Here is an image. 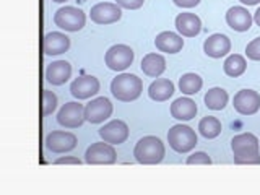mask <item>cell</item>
Masks as SVG:
<instances>
[{"instance_id": "6da1fadb", "label": "cell", "mask_w": 260, "mask_h": 195, "mask_svg": "<svg viewBox=\"0 0 260 195\" xmlns=\"http://www.w3.org/2000/svg\"><path fill=\"white\" fill-rule=\"evenodd\" d=\"M143 91V81L134 73H120L111 81V93L122 103H130L140 98Z\"/></svg>"}, {"instance_id": "7a4b0ae2", "label": "cell", "mask_w": 260, "mask_h": 195, "mask_svg": "<svg viewBox=\"0 0 260 195\" xmlns=\"http://www.w3.org/2000/svg\"><path fill=\"white\" fill-rule=\"evenodd\" d=\"M166 148L158 137H143L137 142L134 148V156L140 165H158L165 159Z\"/></svg>"}, {"instance_id": "3957f363", "label": "cell", "mask_w": 260, "mask_h": 195, "mask_svg": "<svg viewBox=\"0 0 260 195\" xmlns=\"http://www.w3.org/2000/svg\"><path fill=\"white\" fill-rule=\"evenodd\" d=\"M169 146L177 153H189L197 145V134L189 125L177 124L173 125L168 132Z\"/></svg>"}, {"instance_id": "277c9868", "label": "cell", "mask_w": 260, "mask_h": 195, "mask_svg": "<svg viewBox=\"0 0 260 195\" xmlns=\"http://www.w3.org/2000/svg\"><path fill=\"white\" fill-rule=\"evenodd\" d=\"M54 23L63 31H80L86 23V15L77 7H62L54 15Z\"/></svg>"}, {"instance_id": "5b68a950", "label": "cell", "mask_w": 260, "mask_h": 195, "mask_svg": "<svg viewBox=\"0 0 260 195\" xmlns=\"http://www.w3.org/2000/svg\"><path fill=\"white\" fill-rule=\"evenodd\" d=\"M134 51L132 47H128L125 44H116L108 49V52L104 55V62L108 65L109 70L114 72H124L128 69L134 62Z\"/></svg>"}, {"instance_id": "8992f818", "label": "cell", "mask_w": 260, "mask_h": 195, "mask_svg": "<svg viewBox=\"0 0 260 195\" xmlns=\"http://www.w3.org/2000/svg\"><path fill=\"white\" fill-rule=\"evenodd\" d=\"M85 161L88 165H114L117 161V154L111 143L103 140L88 146L85 153Z\"/></svg>"}, {"instance_id": "52a82bcc", "label": "cell", "mask_w": 260, "mask_h": 195, "mask_svg": "<svg viewBox=\"0 0 260 195\" xmlns=\"http://www.w3.org/2000/svg\"><path fill=\"white\" fill-rule=\"evenodd\" d=\"M85 120V106L77 101L65 103L57 114V122L65 128H78Z\"/></svg>"}, {"instance_id": "ba28073f", "label": "cell", "mask_w": 260, "mask_h": 195, "mask_svg": "<svg viewBox=\"0 0 260 195\" xmlns=\"http://www.w3.org/2000/svg\"><path fill=\"white\" fill-rule=\"evenodd\" d=\"M233 104L241 116H252L260 109V94L254 89H241L234 94Z\"/></svg>"}, {"instance_id": "9c48e42d", "label": "cell", "mask_w": 260, "mask_h": 195, "mask_svg": "<svg viewBox=\"0 0 260 195\" xmlns=\"http://www.w3.org/2000/svg\"><path fill=\"white\" fill-rule=\"evenodd\" d=\"M111 114H112V103L104 96L91 100L85 106V117L91 124H101V122L111 117Z\"/></svg>"}, {"instance_id": "30bf717a", "label": "cell", "mask_w": 260, "mask_h": 195, "mask_svg": "<svg viewBox=\"0 0 260 195\" xmlns=\"http://www.w3.org/2000/svg\"><path fill=\"white\" fill-rule=\"evenodd\" d=\"M89 16H91V21H94L96 24H111L120 20L122 10L117 4L100 2L91 7Z\"/></svg>"}, {"instance_id": "8fae6325", "label": "cell", "mask_w": 260, "mask_h": 195, "mask_svg": "<svg viewBox=\"0 0 260 195\" xmlns=\"http://www.w3.org/2000/svg\"><path fill=\"white\" fill-rule=\"evenodd\" d=\"M100 91V80L93 75H80L70 85V93L77 100H88Z\"/></svg>"}, {"instance_id": "7c38bea8", "label": "cell", "mask_w": 260, "mask_h": 195, "mask_svg": "<svg viewBox=\"0 0 260 195\" xmlns=\"http://www.w3.org/2000/svg\"><path fill=\"white\" fill-rule=\"evenodd\" d=\"M46 148L52 153H67L77 146V137L70 132L55 130L46 137Z\"/></svg>"}, {"instance_id": "4fadbf2b", "label": "cell", "mask_w": 260, "mask_h": 195, "mask_svg": "<svg viewBox=\"0 0 260 195\" xmlns=\"http://www.w3.org/2000/svg\"><path fill=\"white\" fill-rule=\"evenodd\" d=\"M100 137L111 145H120L128 138V127L124 120H111L100 128Z\"/></svg>"}, {"instance_id": "5bb4252c", "label": "cell", "mask_w": 260, "mask_h": 195, "mask_svg": "<svg viewBox=\"0 0 260 195\" xmlns=\"http://www.w3.org/2000/svg\"><path fill=\"white\" fill-rule=\"evenodd\" d=\"M231 51V41L226 35L216 32L211 35L205 39L203 43V52H205L211 59H221V57L228 55V52Z\"/></svg>"}, {"instance_id": "9a60e30c", "label": "cell", "mask_w": 260, "mask_h": 195, "mask_svg": "<svg viewBox=\"0 0 260 195\" xmlns=\"http://www.w3.org/2000/svg\"><path fill=\"white\" fill-rule=\"evenodd\" d=\"M70 47V38L59 31H51L44 36L43 51L46 55H60Z\"/></svg>"}, {"instance_id": "2e32d148", "label": "cell", "mask_w": 260, "mask_h": 195, "mask_svg": "<svg viewBox=\"0 0 260 195\" xmlns=\"http://www.w3.org/2000/svg\"><path fill=\"white\" fill-rule=\"evenodd\" d=\"M252 21H254V18H252L247 8L244 7H231L226 12V23L234 31H249V28L252 26Z\"/></svg>"}, {"instance_id": "e0dca14e", "label": "cell", "mask_w": 260, "mask_h": 195, "mask_svg": "<svg viewBox=\"0 0 260 195\" xmlns=\"http://www.w3.org/2000/svg\"><path fill=\"white\" fill-rule=\"evenodd\" d=\"M176 29L185 38H195L202 31V20L195 13H179L176 16Z\"/></svg>"}, {"instance_id": "ac0fdd59", "label": "cell", "mask_w": 260, "mask_h": 195, "mask_svg": "<svg viewBox=\"0 0 260 195\" xmlns=\"http://www.w3.org/2000/svg\"><path fill=\"white\" fill-rule=\"evenodd\" d=\"M72 77V65L67 60H55L47 65L46 69V80L55 86L63 85Z\"/></svg>"}, {"instance_id": "d6986e66", "label": "cell", "mask_w": 260, "mask_h": 195, "mask_svg": "<svg viewBox=\"0 0 260 195\" xmlns=\"http://www.w3.org/2000/svg\"><path fill=\"white\" fill-rule=\"evenodd\" d=\"M154 46L158 51L166 52V54H177L184 47V39L179 36L177 32L173 31H162L154 39Z\"/></svg>"}, {"instance_id": "ffe728a7", "label": "cell", "mask_w": 260, "mask_h": 195, "mask_svg": "<svg viewBox=\"0 0 260 195\" xmlns=\"http://www.w3.org/2000/svg\"><path fill=\"white\" fill-rule=\"evenodd\" d=\"M197 104L190 98H177L171 104V116L177 120H190L197 116Z\"/></svg>"}, {"instance_id": "44dd1931", "label": "cell", "mask_w": 260, "mask_h": 195, "mask_svg": "<svg viewBox=\"0 0 260 195\" xmlns=\"http://www.w3.org/2000/svg\"><path fill=\"white\" fill-rule=\"evenodd\" d=\"M258 138L254 134H239L231 140V150L234 154L244 153H258Z\"/></svg>"}, {"instance_id": "7402d4cb", "label": "cell", "mask_w": 260, "mask_h": 195, "mask_svg": "<svg viewBox=\"0 0 260 195\" xmlns=\"http://www.w3.org/2000/svg\"><path fill=\"white\" fill-rule=\"evenodd\" d=\"M173 94H174V83L168 78L154 80L148 88V96L156 103L168 101Z\"/></svg>"}, {"instance_id": "603a6c76", "label": "cell", "mask_w": 260, "mask_h": 195, "mask_svg": "<svg viewBox=\"0 0 260 195\" xmlns=\"http://www.w3.org/2000/svg\"><path fill=\"white\" fill-rule=\"evenodd\" d=\"M142 70L145 75L158 78L166 70V59L161 54H146L142 59Z\"/></svg>"}, {"instance_id": "cb8c5ba5", "label": "cell", "mask_w": 260, "mask_h": 195, "mask_svg": "<svg viewBox=\"0 0 260 195\" xmlns=\"http://www.w3.org/2000/svg\"><path fill=\"white\" fill-rule=\"evenodd\" d=\"M228 100H230V96H228L226 89H223V88H211L207 91L205 98H203L205 106L211 111L224 109L226 104H228Z\"/></svg>"}, {"instance_id": "d4e9b609", "label": "cell", "mask_w": 260, "mask_h": 195, "mask_svg": "<svg viewBox=\"0 0 260 195\" xmlns=\"http://www.w3.org/2000/svg\"><path fill=\"white\" fill-rule=\"evenodd\" d=\"M223 69H224V73L228 77L231 78H238L241 77L244 72L247 69V62L246 59L241 55V54H231L228 59L224 60L223 63Z\"/></svg>"}, {"instance_id": "484cf974", "label": "cell", "mask_w": 260, "mask_h": 195, "mask_svg": "<svg viewBox=\"0 0 260 195\" xmlns=\"http://www.w3.org/2000/svg\"><path fill=\"white\" fill-rule=\"evenodd\" d=\"M203 86V80L197 73H184V75L179 78V89L184 94H197Z\"/></svg>"}, {"instance_id": "4316f807", "label": "cell", "mask_w": 260, "mask_h": 195, "mask_svg": "<svg viewBox=\"0 0 260 195\" xmlns=\"http://www.w3.org/2000/svg\"><path fill=\"white\" fill-rule=\"evenodd\" d=\"M221 130H223L221 122H219L213 116H207V117H203L199 122V132H200V135L208 138V140H211V138H216L219 134H221Z\"/></svg>"}, {"instance_id": "83f0119b", "label": "cell", "mask_w": 260, "mask_h": 195, "mask_svg": "<svg viewBox=\"0 0 260 195\" xmlns=\"http://www.w3.org/2000/svg\"><path fill=\"white\" fill-rule=\"evenodd\" d=\"M57 108V96L49 91V89H43V116H51Z\"/></svg>"}, {"instance_id": "f1b7e54d", "label": "cell", "mask_w": 260, "mask_h": 195, "mask_svg": "<svg viewBox=\"0 0 260 195\" xmlns=\"http://www.w3.org/2000/svg\"><path fill=\"white\" fill-rule=\"evenodd\" d=\"M236 165H260V153H244L234 154Z\"/></svg>"}, {"instance_id": "f546056e", "label": "cell", "mask_w": 260, "mask_h": 195, "mask_svg": "<svg viewBox=\"0 0 260 195\" xmlns=\"http://www.w3.org/2000/svg\"><path fill=\"white\" fill-rule=\"evenodd\" d=\"M246 55L250 60H260V38L252 39L246 47Z\"/></svg>"}, {"instance_id": "4dcf8cb0", "label": "cell", "mask_w": 260, "mask_h": 195, "mask_svg": "<svg viewBox=\"0 0 260 195\" xmlns=\"http://www.w3.org/2000/svg\"><path fill=\"white\" fill-rule=\"evenodd\" d=\"M187 165H211V158L205 151H195L187 158Z\"/></svg>"}, {"instance_id": "1f68e13d", "label": "cell", "mask_w": 260, "mask_h": 195, "mask_svg": "<svg viewBox=\"0 0 260 195\" xmlns=\"http://www.w3.org/2000/svg\"><path fill=\"white\" fill-rule=\"evenodd\" d=\"M145 0H116V4L120 8H127V10H137L143 5Z\"/></svg>"}, {"instance_id": "d6a6232c", "label": "cell", "mask_w": 260, "mask_h": 195, "mask_svg": "<svg viewBox=\"0 0 260 195\" xmlns=\"http://www.w3.org/2000/svg\"><path fill=\"white\" fill-rule=\"evenodd\" d=\"M55 165H81V161L78 158H72V156H62L59 159H55Z\"/></svg>"}, {"instance_id": "836d02e7", "label": "cell", "mask_w": 260, "mask_h": 195, "mask_svg": "<svg viewBox=\"0 0 260 195\" xmlns=\"http://www.w3.org/2000/svg\"><path fill=\"white\" fill-rule=\"evenodd\" d=\"M173 2L177 5V7H182V8H192L195 5L200 4V0H173Z\"/></svg>"}, {"instance_id": "e575fe53", "label": "cell", "mask_w": 260, "mask_h": 195, "mask_svg": "<svg viewBox=\"0 0 260 195\" xmlns=\"http://www.w3.org/2000/svg\"><path fill=\"white\" fill-rule=\"evenodd\" d=\"M241 4H244V5H257L260 0H239Z\"/></svg>"}, {"instance_id": "d590c367", "label": "cell", "mask_w": 260, "mask_h": 195, "mask_svg": "<svg viewBox=\"0 0 260 195\" xmlns=\"http://www.w3.org/2000/svg\"><path fill=\"white\" fill-rule=\"evenodd\" d=\"M254 21L258 24V26H260V7L257 8V12L254 13Z\"/></svg>"}, {"instance_id": "8d00e7d4", "label": "cell", "mask_w": 260, "mask_h": 195, "mask_svg": "<svg viewBox=\"0 0 260 195\" xmlns=\"http://www.w3.org/2000/svg\"><path fill=\"white\" fill-rule=\"evenodd\" d=\"M52 2H57V4H62V2H67V0H52Z\"/></svg>"}]
</instances>
